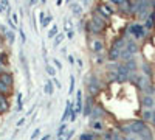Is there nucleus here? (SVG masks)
<instances>
[{
    "label": "nucleus",
    "mask_w": 155,
    "mask_h": 140,
    "mask_svg": "<svg viewBox=\"0 0 155 140\" xmlns=\"http://www.w3.org/2000/svg\"><path fill=\"white\" fill-rule=\"evenodd\" d=\"M5 34H6V37H8V39H10V42H11V44H14V39H16L14 31H6Z\"/></svg>",
    "instance_id": "obj_23"
},
{
    "label": "nucleus",
    "mask_w": 155,
    "mask_h": 140,
    "mask_svg": "<svg viewBox=\"0 0 155 140\" xmlns=\"http://www.w3.org/2000/svg\"><path fill=\"white\" fill-rule=\"evenodd\" d=\"M73 92H75V76H73V75H70V87H68V93L71 95Z\"/></svg>",
    "instance_id": "obj_17"
},
{
    "label": "nucleus",
    "mask_w": 155,
    "mask_h": 140,
    "mask_svg": "<svg viewBox=\"0 0 155 140\" xmlns=\"http://www.w3.org/2000/svg\"><path fill=\"white\" fill-rule=\"evenodd\" d=\"M40 23H42V26L43 28H47L50 23H51V16L48 14V16H45L43 13H40Z\"/></svg>",
    "instance_id": "obj_10"
},
{
    "label": "nucleus",
    "mask_w": 155,
    "mask_h": 140,
    "mask_svg": "<svg viewBox=\"0 0 155 140\" xmlns=\"http://www.w3.org/2000/svg\"><path fill=\"white\" fill-rule=\"evenodd\" d=\"M152 118H154V125H155V112H154V115H152Z\"/></svg>",
    "instance_id": "obj_46"
},
{
    "label": "nucleus",
    "mask_w": 155,
    "mask_h": 140,
    "mask_svg": "<svg viewBox=\"0 0 155 140\" xmlns=\"http://www.w3.org/2000/svg\"><path fill=\"white\" fill-rule=\"evenodd\" d=\"M136 50H138V47H136V44L135 42H129L127 44V53H130V54H133V53H136Z\"/></svg>",
    "instance_id": "obj_13"
},
{
    "label": "nucleus",
    "mask_w": 155,
    "mask_h": 140,
    "mask_svg": "<svg viewBox=\"0 0 155 140\" xmlns=\"http://www.w3.org/2000/svg\"><path fill=\"white\" fill-rule=\"evenodd\" d=\"M123 47H124V41L123 39H116L113 42V45H112L110 51H109V59H110V61H116L118 58H121Z\"/></svg>",
    "instance_id": "obj_1"
},
{
    "label": "nucleus",
    "mask_w": 155,
    "mask_h": 140,
    "mask_svg": "<svg viewBox=\"0 0 155 140\" xmlns=\"http://www.w3.org/2000/svg\"><path fill=\"white\" fill-rule=\"evenodd\" d=\"M3 5H5L6 8H11V6H10V2H8V0H3Z\"/></svg>",
    "instance_id": "obj_40"
},
{
    "label": "nucleus",
    "mask_w": 155,
    "mask_h": 140,
    "mask_svg": "<svg viewBox=\"0 0 155 140\" xmlns=\"http://www.w3.org/2000/svg\"><path fill=\"white\" fill-rule=\"evenodd\" d=\"M8 109H10V103H8V100L5 98V95H0V114L6 112Z\"/></svg>",
    "instance_id": "obj_8"
},
{
    "label": "nucleus",
    "mask_w": 155,
    "mask_h": 140,
    "mask_svg": "<svg viewBox=\"0 0 155 140\" xmlns=\"http://www.w3.org/2000/svg\"><path fill=\"white\" fill-rule=\"evenodd\" d=\"M143 103H144V106L148 107V109H151V107L154 106V100H152L151 95H146V97L143 98Z\"/></svg>",
    "instance_id": "obj_12"
},
{
    "label": "nucleus",
    "mask_w": 155,
    "mask_h": 140,
    "mask_svg": "<svg viewBox=\"0 0 155 140\" xmlns=\"http://www.w3.org/2000/svg\"><path fill=\"white\" fill-rule=\"evenodd\" d=\"M92 126H93L95 129H101V128H103V126H101V123H99V121H95V123H93Z\"/></svg>",
    "instance_id": "obj_32"
},
{
    "label": "nucleus",
    "mask_w": 155,
    "mask_h": 140,
    "mask_svg": "<svg viewBox=\"0 0 155 140\" xmlns=\"http://www.w3.org/2000/svg\"><path fill=\"white\" fill-rule=\"evenodd\" d=\"M129 140H133V138H129Z\"/></svg>",
    "instance_id": "obj_48"
},
{
    "label": "nucleus",
    "mask_w": 155,
    "mask_h": 140,
    "mask_svg": "<svg viewBox=\"0 0 155 140\" xmlns=\"http://www.w3.org/2000/svg\"><path fill=\"white\" fill-rule=\"evenodd\" d=\"M23 123H25V118H20L19 121H17V126H22Z\"/></svg>",
    "instance_id": "obj_38"
},
{
    "label": "nucleus",
    "mask_w": 155,
    "mask_h": 140,
    "mask_svg": "<svg viewBox=\"0 0 155 140\" xmlns=\"http://www.w3.org/2000/svg\"><path fill=\"white\" fill-rule=\"evenodd\" d=\"M56 36H58V26L53 25L51 30L48 31V37H50V39H53V37H56Z\"/></svg>",
    "instance_id": "obj_15"
},
{
    "label": "nucleus",
    "mask_w": 155,
    "mask_h": 140,
    "mask_svg": "<svg viewBox=\"0 0 155 140\" xmlns=\"http://www.w3.org/2000/svg\"><path fill=\"white\" fill-rule=\"evenodd\" d=\"M71 109H73V103H71V101H67V103H65V110H64V115H62V120H61V121H67V120H68Z\"/></svg>",
    "instance_id": "obj_7"
},
{
    "label": "nucleus",
    "mask_w": 155,
    "mask_h": 140,
    "mask_svg": "<svg viewBox=\"0 0 155 140\" xmlns=\"http://www.w3.org/2000/svg\"><path fill=\"white\" fill-rule=\"evenodd\" d=\"M152 115H154V112L146 110V112H144V120H151V118H152Z\"/></svg>",
    "instance_id": "obj_27"
},
{
    "label": "nucleus",
    "mask_w": 155,
    "mask_h": 140,
    "mask_svg": "<svg viewBox=\"0 0 155 140\" xmlns=\"http://www.w3.org/2000/svg\"><path fill=\"white\" fill-rule=\"evenodd\" d=\"M106 28V23H104V20L99 16H96L92 22L88 23V30L92 31V33H95V34H98V33H101L103 30Z\"/></svg>",
    "instance_id": "obj_2"
},
{
    "label": "nucleus",
    "mask_w": 155,
    "mask_h": 140,
    "mask_svg": "<svg viewBox=\"0 0 155 140\" xmlns=\"http://www.w3.org/2000/svg\"><path fill=\"white\" fill-rule=\"evenodd\" d=\"M152 25H154V14H152V16L148 19V23H146V26H148V28H151Z\"/></svg>",
    "instance_id": "obj_29"
},
{
    "label": "nucleus",
    "mask_w": 155,
    "mask_h": 140,
    "mask_svg": "<svg viewBox=\"0 0 155 140\" xmlns=\"http://www.w3.org/2000/svg\"><path fill=\"white\" fill-rule=\"evenodd\" d=\"M20 39H22V42H25V41H26V37H25V33H23V30H20Z\"/></svg>",
    "instance_id": "obj_36"
},
{
    "label": "nucleus",
    "mask_w": 155,
    "mask_h": 140,
    "mask_svg": "<svg viewBox=\"0 0 155 140\" xmlns=\"http://www.w3.org/2000/svg\"><path fill=\"white\" fill-rule=\"evenodd\" d=\"M81 140H93V135H90V134H82V135H81Z\"/></svg>",
    "instance_id": "obj_30"
},
{
    "label": "nucleus",
    "mask_w": 155,
    "mask_h": 140,
    "mask_svg": "<svg viewBox=\"0 0 155 140\" xmlns=\"http://www.w3.org/2000/svg\"><path fill=\"white\" fill-rule=\"evenodd\" d=\"M130 131H132V132H135V134H143L144 131H146V123H144V121H141V120L133 121V123L130 125Z\"/></svg>",
    "instance_id": "obj_3"
},
{
    "label": "nucleus",
    "mask_w": 155,
    "mask_h": 140,
    "mask_svg": "<svg viewBox=\"0 0 155 140\" xmlns=\"http://www.w3.org/2000/svg\"><path fill=\"white\" fill-rule=\"evenodd\" d=\"M68 62H70V64H73V62H75V58H73V56H71V54L68 56Z\"/></svg>",
    "instance_id": "obj_39"
},
{
    "label": "nucleus",
    "mask_w": 155,
    "mask_h": 140,
    "mask_svg": "<svg viewBox=\"0 0 155 140\" xmlns=\"http://www.w3.org/2000/svg\"><path fill=\"white\" fill-rule=\"evenodd\" d=\"M47 73L50 76H54V75H56V69H54L53 65H47Z\"/></svg>",
    "instance_id": "obj_22"
},
{
    "label": "nucleus",
    "mask_w": 155,
    "mask_h": 140,
    "mask_svg": "<svg viewBox=\"0 0 155 140\" xmlns=\"http://www.w3.org/2000/svg\"><path fill=\"white\" fill-rule=\"evenodd\" d=\"M90 110H92V107H90V98H87V101H85V107H84V115H88L90 114Z\"/></svg>",
    "instance_id": "obj_20"
},
{
    "label": "nucleus",
    "mask_w": 155,
    "mask_h": 140,
    "mask_svg": "<svg viewBox=\"0 0 155 140\" xmlns=\"http://www.w3.org/2000/svg\"><path fill=\"white\" fill-rule=\"evenodd\" d=\"M48 138H50V135H48V134H47V135H45V137H42V138H40V140H48Z\"/></svg>",
    "instance_id": "obj_44"
},
{
    "label": "nucleus",
    "mask_w": 155,
    "mask_h": 140,
    "mask_svg": "<svg viewBox=\"0 0 155 140\" xmlns=\"http://www.w3.org/2000/svg\"><path fill=\"white\" fill-rule=\"evenodd\" d=\"M92 48H93L95 51H101V50H103V42H101V41H95L93 45H92Z\"/></svg>",
    "instance_id": "obj_16"
},
{
    "label": "nucleus",
    "mask_w": 155,
    "mask_h": 140,
    "mask_svg": "<svg viewBox=\"0 0 155 140\" xmlns=\"http://www.w3.org/2000/svg\"><path fill=\"white\" fill-rule=\"evenodd\" d=\"M88 90H90V93H92V95H95V93L98 92V84H96V82H90Z\"/></svg>",
    "instance_id": "obj_19"
},
{
    "label": "nucleus",
    "mask_w": 155,
    "mask_h": 140,
    "mask_svg": "<svg viewBox=\"0 0 155 140\" xmlns=\"http://www.w3.org/2000/svg\"><path fill=\"white\" fill-rule=\"evenodd\" d=\"M65 2H70V0H65Z\"/></svg>",
    "instance_id": "obj_47"
},
{
    "label": "nucleus",
    "mask_w": 155,
    "mask_h": 140,
    "mask_svg": "<svg viewBox=\"0 0 155 140\" xmlns=\"http://www.w3.org/2000/svg\"><path fill=\"white\" fill-rule=\"evenodd\" d=\"M43 90H45V93H48V95H53V81H47V82H45Z\"/></svg>",
    "instance_id": "obj_14"
},
{
    "label": "nucleus",
    "mask_w": 155,
    "mask_h": 140,
    "mask_svg": "<svg viewBox=\"0 0 155 140\" xmlns=\"http://www.w3.org/2000/svg\"><path fill=\"white\" fill-rule=\"evenodd\" d=\"M53 64H54V67H56V69H62V64H61V61L59 59H53Z\"/></svg>",
    "instance_id": "obj_28"
},
{
    "label": "nucleus",
    "mask_w": 155,
    "mask_h": 140,
    "mask_svg": "<svg viewBox=\"0 0 155 140\" xmlns=\"http://www.w3.org/2000/svg\"><path fill=\"white\" fill-rule=\"evenodd\" d=\"M68 120H70V121H76V110H75V109H71V112H70V117H68Z\"/></svg>",
    "instance_id": "obj_25"
},
{
    "label": "nucleus",
    "mask_w": 155,
    "mask_h": 140,
    "mask_svg": "<svg viewBox=\"0 0 155 140\" xmlns=\"http://www.w3.org/2000/svg\"><path fill=\"white\" fill-rule=\"evenodd\" d=\"M71 8H73V13H75V14H79V13H81V6H79V5H73Z\"/></svg>",
    "instance_id": "obj_31"
},
{
    "label": "nucleus",
    "mask_w": 155,
    "mask_h": 140,
    "mask_svg": "<svg viewBox=\"0 0 155 140\" xmlns=\"http://www.w3.org/2000/svg\"><path fill=\"white\" fill-rule=\"evenodd\" d=\"M73 36H75V31H73V30H68V31H67V37H70V39H71Z\"/></svg>",
    "instance_id": "obj_34"
},
{
    "label": "nucleus",
    "mask_w": 155,
    "mask_h": 140,
    "mask_svg": "<svg viewBox=\"0 0 155 140\" xmlns=\"http://www.w3.org/2000/svg\"><path fill=\"white\" fill-rule=\"evenodd\" d=\"M3 11H5V6H3L2 3H0V13H3Z\"/></svg>",
    "instance_id": "obj_42"
},
{
    "label": "nucleus",
    "mask_w": 155,
    "mask_h": 140,
    "mask_svg": "<svg viewBox=\"0 0 155 140\" xmlns=\"http://www.w3.org/2000/svg\"><path fill=\"white\" fill-rule=\"evenodd\" d=\"M73 134H75V131H68V134H67V137H65V140H70V138L73 137Z\"/></svg>",
    "instance_id": "obj_33"
},
{
    "label": "nucleus",
    "mask_w": 155,
    "mask_h": 140,
    "mask_svg": "<svg viewBox=\"0 0 155 140\" xmlns=\"http://www.w3.org/2000/svg\"><path fill=\"white\" fill-rule=\"evenodd\" d=\"M126 0H112V3H118V5H123Z\"/></svg>",
    "instance_id": "obj_37"
},
{
    "label": "nucleus",
    "mask_w": 155,
    "mask_h": 140,
    "mask_svg": "<svg viewBox=\"0 0 155 140\" xmlns=\"http://www.w3.org/2000/svg\"><path fill=\"white\" fill-rule=\"evenodd\" d=\"M39 135H40V129L37 128V129H34V132L31 134V140H34V138H37Z\"/></svg>",
    "instance_id": "obj_26"
},
{
    "label": "nucleus",
    "mask_w": 155,
    "mask_h": 140,
    "mask_svg": "<svg viewBox=\"0 0 155 140\" xmlns=\"http://www.w3.org/2000/svg\"><path fill=\"white\" fill-rule=\"evenodd\" d=\"M62 41H64V34H58L56 37H54V45H59Z\"/></svg>",
    "instance_id": "obj_24"
},
{
    "label": "nucleus",
    "mask_w": 155,
    "mask_h": 140,
    "mask_svg": "<svg viewBox=\"0 0 155 140\" xmlns=\"http://www.w3.org/2000/svg\"><path fill=\"white\" fill-rule=\"evenodd\" d=\"M127 75H129V70H127V67H120V69H118L116 79H118V81H124V79L127 78Z\"/></svg>",
    "instance_id": "obj_9"
},
{
    "label": "nucleus",
    "mask_w": 155,
    "mask_h": 140,
    "mask_svg": "<svg viewBox=\"0 0 155 140\" xmlns=\"http://www.w3.org/2000/svg\"><path fill=\"white\" fill-rule=\"evenodd\" d=\"M53 84H54V86H56V87H59V89H61V82H59V81H58L56 78L53 79Z\"/></svg>",
    "instance_id": "obj_35"
},
{
    "label": "nucleus",
    "mask_w": 155,
    "mask_h": 140,
    "mask_svg": "<svg viewBox=\"0 0 155 140\" xmlns=\"http://www.w3.org/2000/svg\"><path fill=\"white\" fill-rule=\"evenodd\" d=\"M144 72H146V73H148V75L151 73V70H149V67H148V65H144Z\"/></svg>",
    "instance_id": "obj_41"
},
{
    "label": "nucleus",
    "mask_w": 155,
    "mask_h": 140,
    "mask_svg": "<svg viewBox=\"0 0 155 140\" xmlns=\"http://www.w3.org/2000/svg\"><path fill=\"white\" fill-rule=\"evenodd\" d=\"M36 2H37V0H30V3H31V5H34Z\"/></svg>",
    "instance_id": "obj_45"
},
{
    "label": "nucleus",
    "mask_w": 155,
    "mask_h": 140,
    "mask_svg": "<svg viewBox=\"0 0 155 140\" xmlns=\"http://www.w3.org/2000/svg\"><path fill=\"white\" fill-rule=\"evenodd\" d=\"M98 11L101 13L104 17H109V16L112 14V9L109 8V6H106V5H101V6H98Z\"/></svg>",
    "instance_id": "obj_11"
},
{
    "label": "nucleus",
    "mask_w": 155,
    "mask_h": 140,
    "mask_svg": "<svg viewBox=\"0 0 155 140\" xmlns=\"http://www.w3.org/2000/svg\"><path fill=\"white\" fill-rule=\"evenodd\" d=\"M23 109V101H22V93H17V110Z\"/></svg>",
    "instance_id": "obj_18"
},
{
    "label": "nucleus",
    "mask_w": 155,
    "mask_h": 140,
    "mask_svg": "<svg viewBox=\"0 0 155 140\" xmlns=\"http://www.w3.org/2000/svg\"><path fill=\"white\" fill-rule=\"evenodd\" d=\"M0 82L5 84L6 87H11L13 84V76L8 72H0Z\"/></svg>",
    "instance_id": "obj_4"
},
{
    "label": "nucleus",
    "mask_w": 155,
    "mask_h": 140,
    "mask_svg": "<svg viewBox=\"0 0 155 140\" xmlns=\"http://www.w3.org/2000/svg\"><path fill=\"white\" fill-rule=\"evenodd\" d=\"M130 33H132L135 37H143V36H144V28H143L141 25H138V23H135V25L130 26Z\"/></svg>",
    "instance_id": "obj_5"
},
{
    "label": "nucleus",
    "mask_w": 155,
    "mask_h": 140,
    "mask_svg": "<svg viewBox=\"0 0 155 140\" xmlns=\"http://www.w3.org/2000/svg\"><path fill=\"white\" fill-rule=\"evenodd\" d=\"M65 131H67V125L64 123V125H61V128L58 129V137H62L64 134H65Z\"/></svg>",
    "instance_id": "obj_21"
},
{
    "label": "nucleus",
    "mask_w": 155,
    "mask_h": 140,
    "mask_svg": "<svg viewBox=\"0 0 155 140\" xmlns=\"http://www.w3.org/2000/svg\"><path fill=\"white\" fill-rule=\"evenodd\" d=\"M76 114H79L81 110H82V92L78 90L76 92Z\"/></svg>",
    "instance_id": "obj_6"
},
{
    "label": "nucleus",
    "mask_w": 155,
    "mask_h": 140,
    "mask_svg": "<svg viewBox=\"0 0 155 140\" xmlns=\"http://www.w3.org/2000/svg\"><path fill=\"white\" fill-rule=\"evenodd\" d=\"M0 64H2V62H0Z\"/></svg>",
    "instance_id": "obj_49"
},
{
    "label": "nucleus",
    "mask_w": 155,
    "mask_h": 140,
    "mask_svg": "<svg viewBox=\"0 0 155 140\" xmlns=\"http://www.w3.org/2000/svg\"><path fill=\"white\" fill-rule=\"evenodd\" d=\"M56 5H58V6H61V5H62V0H56Z\"/></svg>",
    "instance_id": "obj_43"
}]
</instances>
